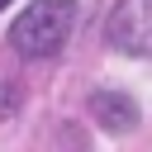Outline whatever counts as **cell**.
Instances as JSON below:
<instances>
[{
  "mask_svg": "<svg viewBox=\"0 0 152 152\" xmlns=\"http://www.w3.org/2000/svg\"><path fill=\"white\" fill-rule=\"evenodd\" d=\"M5 5H10V0H0V10H5Z\"/></svg>",
  "mask_w": 152,
  "mask_h": 152,
  "instance_id": "cell-4",
  "label": "cell"
},
{
  "mask_svg": "<svg viewBox=\"0 0 152 152\" xmlns=\"http://www.w3.org/2000/svg\"><path fill=\"white\" fill-rule=\"evenodd\" d=\"M71 24H76V0H33L10 24V43H14L19 57H33L38 62V57H52L66 43Z\"/></svg>",
  "mask_w": 152,
  "mask_h": 152,
  "instance_id": "cell-1",
  "label": "cell"
},
{
  "mask_svg": "<svg viewBox=\"0 0 152 152\" xmlns=\"http://www.w3.org/2000/svg\"><path fill=\"white\" fill-rule=\"evenodd\" d=\"M90 114H95V124L109 128V133H133V128H138V104H133L124 90H95V95H90Z\"/></svg>",
  "mask_w": 152,
  "mask_h": 152,
  "instance_id": "cell-3",
  "label": "cell"
},
{
  "mask_svg": "<svg viewBox=\"0 0 152 152\" xmlns=\"http://www.w3.org/2000/svg\"><path fill=\"white\" fill-rule=\"evenodd\" d=\"M109 43L128 57H142L147 52V0H119L114 14H109Z\"/></svg>",
  "mask_w": 152,
  "mask_h": 152,
  "instance_id": "cell-2",
  "label": "cell"
}]
</instances>
